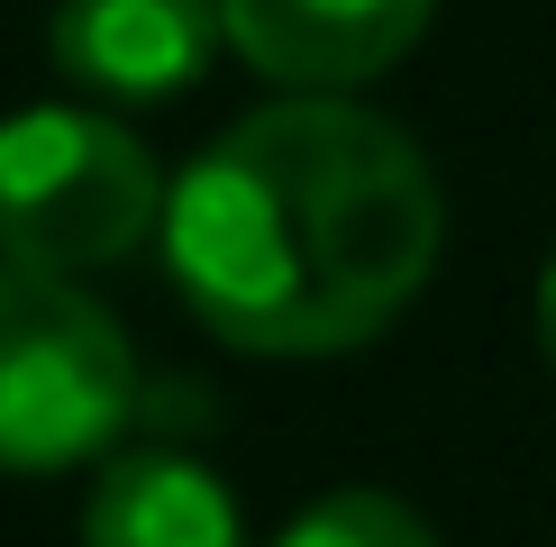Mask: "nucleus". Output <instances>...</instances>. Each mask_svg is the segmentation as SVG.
<instances>
[{
	"label": "nucleus",
	"mask_w": 556,
	"mask_h": 547,
	"mask_svg": "<svg viewBox=\"0 0 556 547\" xmlns=\"http://www.w3.org/2000/svg\"><path fill=\"white\" fill-rule=\"evenodd\" d=\"M155 238L211 338L247 356H346L420 302L447 201L392 119L338 91H292L174 174Z\"/></svg>",
	"instance_id": "nucleus-1"
},
{
	"label": "nucleus",
	"mask_w": 556,
	"mask_h": 547,
	"mask_svg": "<svg viewBox=\"0 0 556 547\" xmlns=\"http://www.w3.org/2000/svg\"><path fill=\"white\" fill-rule=\"evenodd\" d=\"M137 420V347L83 274L0 256V474H64Z\"/></svg>",
	"instance_id": "nucleus-2"
},
{
	"label": "nucleus",
	"mask_w": 556,
	"mask_h": 547,
	"mask_svg": "<svg viewBox=\"0 0 556 547\" xmlns=\"http://www.w3.org/2000/svg\"><path fill=\"white\" fill-rule=\"evenodd\" d=\"M165 228V174L147 137L101 101L10 110L0 119V256L46 274L119 265Z\"/></svg>",
	"instance_id": "nucleus-3"
},
{
	"label": "nucleus",
	"mask_w": 556,
	"mask_h": 547,
	"mask_svg": "<svg viewBox=\"0 0 556 547\" xmlns=\"http://www.w3.org/2000/svg\"><path fill=\"white\" fill-rule=\"evenodd\" d=\"M219 46V0H55L46 18L55 74L101 110H147L192 91Z\"/></svg>",
	"instance_id": "nucleus-4"
},
{
	"label": "nucleus",
	"mask_w": 556,
	"mask_h": 547,
	"mask_svg": "<svg viewBox=\"0 0 556 547\" xmlns=\"http://www.w3.org/2000/svg\"><path fill=\"white\" fill-rule=\"evenodd\" d=\"M438 0H219V37L283 91H356L392 74Z\"/></svg>",
	"instance_id": "nucleus-5"
},
{
	"label": "nucleus",
	"mask_w": 556,
	"mask_h": 547,
	"mask_svg": "<svg viewBox=\"0 0 556 547\" xmlns=\"http://www.w3.org/2000/svg\"><path fill=\"white\" fill-rule=\"evenodd\" d=\"M83 547H247V511L201 456L128 447L83 501Z\"/></svg>",
	"instance_id": "nucleus-6"
},
{
	"label": "nucleus",
	"mask_w": 556,
	"mask_h": 547,
	"mask_svg": "<svg viewBox=\"0 0 556 547\" xmlns=\"http://www.w3.org/2000/svg\"><path fill=\"white\" fill-rule=\"evenodd\" d=\"M274 547H438V530L410 501H392L375 484H346V493H319Z\"/></svg>",
	"instance_id": "nucleus-7"
},
{
	"label": "nucleus",
	"mask_w": 556,
	"mask_h": 547,
	"mask_svg": "<svg viewBox=\"0 0 556 547\" xmlns=\"http://www.w3.org/2000/svg\"><path fill=\"white\" fill-rule=\"evenodd\" d=\"M539 347H547V365H556V256H547V274H539Z\"/></svg>",
	"instance_id": "nucleus-8"
}]
</instances>
